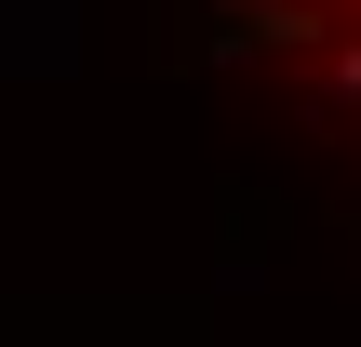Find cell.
Returning a JSON list of instances; mask_svg holds the SVG:
<instances>
[{
    "label": "cell",
    "mask_w": 361,
    "mask_h": 347,
    "mask_svg": "<svg viewBox=\"0 0 361 347\" xmlns=\"http://www.w3.org/2000/svg\"><path fill=\"white\" fill-rule=\"evenodd\" d=\"M255 40H268V67H295V94H308V120L361 147V0H228Z\"/></svg>",
    "instance_id": "6da1fadb"
}]
</instances>
